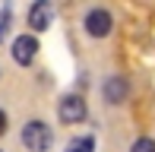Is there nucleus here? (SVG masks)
<instances>
[{
  "label": "nucleus",
  "mask_w": 155,
  "mask_h": 152,
  "mask_svg": "<svg viewBox=\"0 0 155 152\" xmlns=\"http://www.w3.org/2000/svg\"><path fill=\"white\" fill-rule=\"evenodd\" d=\"M22 143H25L29 152H48L51 143H54V133L45 121H29L22 127Z\"/></svg>",
  "instance_id": "f257e3e1"
},
{
  "label": "nucleus",
  "mask_w": 155,
  "mask_h": 152,
  "mask_svg": "<svg viewBox=\"0 0 155 152\" xmlns=\"http://www.w3.org/2000/svg\"><path fill=\"white\" fill-rule=\"evenodd\" d=\"M57 114H60L63 124H79V121H86L89 108H86V101L79 95H63L60 105H57Z\"/></svg>",
  "instance_id": "f03ea898"
},
{
  "label": "nucleus",
  "mask_w": 155,
  "mask_h": 152,
  "mask_svg": "<svg viewBox=\"0 0 155 152\" xmlns=\"http://www.w3.org/2000/svg\"><path fill=\"white\" fill-rule=\"evenodd\" d=\"M111 29H114V19H111V13L101 10V6H95V10L86 16V32H89L92 38H104V35H111Z\"/></svg>",
  "instance_id": "7ed1b4c3"
},
{
  "label": "nucleus",
  "mask_w": 155,
  "mask_h": 152,
  "mask_svg": "<svg viewBox=\"0 0 155 152\" xmlns=\"http://www.w3.org/2000/svg\"><path fill=\"white\" fill-rule=\"evenodd\" d=\"M35 54H38V38L35 35H19L13 41V60H16V64L29 67L35 60Z\"/></svg>",
  "instance_id": "20e7f679"
},
{
  "label": "nucleus",
  "mask_w": 155,
  "mask_h": 152,
  "mask_svg": "<svg viewBox=\"0 0 155 152\" xmlns=\"http://www.w3.org/2000/svg\"><path fill=\"white\" fill-rule=\"evenodd\" d=\"M51 19H54V13H51V3H48V0L32 3V10H29V25H32L35 32L51 29Z\"/></svg>",
  "instance_id": "39448f33"
},
{
  "label": "nucleus",
  "mask_w": 155,
  "mask_h": 152,
  "mask_svg": "<svg viewBox=\"0 0 155 152\" xmlns=\"http://www.w3.org/2000/svg\"><path fill=\"white\" fill-rule=\"evenodd\" d=\"M101 92H104V98H108L111 105H120V101L127 98V92H130V86H127V79H124V76H111V79L104 82V89H101Z\"/></svg>",
  "instance_id": "423d86ee"
},
{
  "label": "nucleus",
  "mask_w": 155,
  "mask_h": 152,
  "mask_svg": "<svg viewBox=\"0 0 155 152\" xmlns=\"http://www.w3.org/2000/svg\"><path fill=\"white\" fill-rule=\"evenodd\" d=\"M92 149H95V140H92V136H82L79 143L70 146V152H92Z\"/></svg>",
  "instance_id": "0eeeda50"
},
{
  "label": "nucleus",
  "mask_w": 155,
  "mask_h": 152,
  "mask_svg": "<svg viewBox=\"0 0 155 152\" xmlns=\"http://www.w3.org/2000/svg\"><path fill=\"white\" fill-rule=\"evenodd\" d=\"M130 152H155V140L143 136V140H136V143H133V149H130Z\"/></svg>",
  "instance_id": "6e6552de"
},
{
  "label": "nucleus",
  "mask_w": 155,
  "mask_h": 152,
  "mask_svg": "<svg viewBox=\"0 0 155 152\" xmlns=\"http://www.w3.org/2000/svg\"><path fill=\"white\" fill-rule=\"evenodd\" d=\"M3 133H6V114L0 111V136H3Z\"/></svg>",
  "instance_id": "1a4fd4ad"
},
{
  "label": "nucleus",
  "mask_w": 155,
  "mask_h": 152,
  "mask_svg": "<svg viewBox=\"0 0 155 152\" xmlns=\"http://www.w3.org/2000/svg\"><path fill=\"white\" fill-rule=\"evenodd\" d=\"M3 35H6V25H3V22H0V41H3Z\"/></svg>",
  "instance_id": "9d476101"
}]
</instances>
